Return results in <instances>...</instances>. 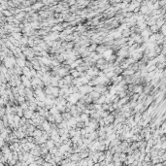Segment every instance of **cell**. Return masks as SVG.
<instances>
[{
	"instance_id": "6da1fadb",
	"label": "cell",
	"mask_w": 166,
	"mask_h": 166,
	"mask_svg": "<svg viewBox=\"0 0 166 166\" xmlns=\"http://www.w3.org/2000/svg\"><path fill=\"white\" fill-rule=\"evenodd\" d=\"M79 158H80V155L77 154H73L72 156H71V159L72 160H78Z\"/></svg>"
},
{
	"instance_id": "7a4b0ae2",
	"label": "cell",
	"mask_w": 166,
	"mask_h": 166,
	"mask_svg": "<svg viewBox=\"0 0 166 166\" xmlns=\"http://www.w3.org/2000/svg\"><path fill=\"white\" fill-rule=\"evenodd\" d=\"M148 10H149V8H148L147 6H143V7L141 8V11L143 12V13H147V12H148Z\"/></svg>"
},
{
	"instance_id": "3957f363",
	"label": "cell",
	"mask_w": 166,
	"mask_h": 166,
	"mask_svg": "<svg viewBox=\"0 0 166 166\" xmlns=\"http://www.w3.org/2000/svg\"><path fill=\"white\" fill-rule=\"evenodd\" d=\"M106 166H114V163H108Z\"/></svg>"
}]
</instances>
